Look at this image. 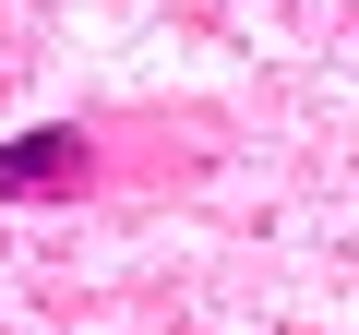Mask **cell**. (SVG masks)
Wrapping results in <instances>:
<instances>
[{"label":"cell","mask_w":359,"mask_h":335,"mask_svg":"<svg viewBox=\"0 0 359 335\" xmlns=\"http://www.w3.org/2000/svg\"><path fill=\"white\" fill-rule=\"evenodd\" d=\"M84 180H96V144H84L72 120L0 144V204H48V192H84Z\"/></svg>","instance_id":"cell-1"}]
</instances>
